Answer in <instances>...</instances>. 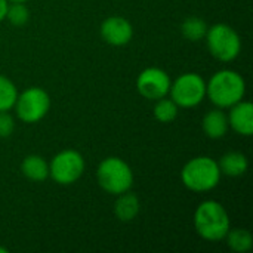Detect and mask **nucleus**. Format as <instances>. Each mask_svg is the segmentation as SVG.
<instances>
[{"mask_svg": "<svg viewBox=\"0 0 253 253\" xmlns=\"http://www.w3.org/2000/svg\"><path fill=\"white\" fill-rule=\"evenodd\" d=\"M246 83L234 70H221L206 83V96L218 108H230L245 98Z\"/></svg>", "mask_w": 253, "mask_h": 253, "instance_id": "f257e3e1", "label": "nucleus"}, {"mask_svg": "<svg viewBox=\"0 0 253 253\" xmlns=\"http://www.w3.org/2000/svg\"><path fill=\"white\" fill-rule=\"evenodd\" d=\"M194 227L206 242H221L230 230V216L225 208L215 202L206 200L200 203L194 212Z\"/></svg>", "mask_w": 253, "mask_h": 253, "instance_id": "f03ea898", "label": "nucleus"}, {"mask_svg": "<svg viewBox=\"0 0 253 253\" xmlns=\"http://www.w3.org/2000/svg\"><path fill=\"white\" fill-rule=\"evenodd\" d=\"M182 184L196 193H206L213 190L221 179L218 162L208 156H199L187 162L181 172Z\"/></svg>", "mask_w": 253, "mask_h": 253, "instance_id": "7ed1b4c3", "label": "nucleus"}, {"mask_svg": "<svg viewBox=\"0 0 253 253\" xmlns=\"http://www.w3.org/2000/svg\"><path fill=\"white\" fill-rule=\"evenodd\" d=\"M96 181L105 193L119 196L130 190L133 184V172L123 159L107 157L96 169Z\"/></svg>", "mask_w": 253, "mask_h": 253, "instance_id": "20e7f679", "label": "nucleus"}, {"mask_svg": "<svg viewBox=\"0 0 253 253\" xmlns=\"http://www.w3.org/2000/svg\"><path fill=\"white\" fill-rule=\"evenodd\" d=\"M205 39L212 56L222 62L236 59L242 50V39L239 33L228 24H215L209 27Z\"/></svg>", "mask_w": 253, "mask_h": 253, "instance_id": "39448f33", "label": "nucleus"}, {"mask_svg": "<svg viewBox=\"0 0 253 253\" xmlns=\"http://www.w3.org/2000/svg\"><path fill=\"white\" fill-rule=\"evenodd\" d=\"M169 93L178 107L193 108L206 98V82L197 73H185L170 84Z\"/></svg>", "mask_w": 253, "mask_h": 253, "instance_id": "423d86ee", "label": "nucleus"}, {"mask_svg": "<svg viewBox=\"0 0 253 253\" xmlns=\"http://www.w3.org/2000/svg\"><path fill=\"white\" fill-rule=\"evenodd\" d=\"M13 108H16L18 119L24 123H37L50 108L49 93L37 86L28 87L22 93H18Z\"/></svg>", "mask_w": 253, "mask_h": 253, "instance_id": "0eeeda50", "label": "nucleus"}, {"mask_svg": "<svg viewBox=\"0 0 253 253\" xmlns=\"http://www.w3.org/2000/svg\"><path fill=\"white\" fill-rule=\"evenodd\" d=\"M84 172V159L76 150L58 153L49 163V176L59 185H71Z\"/></svg>", "mask_w": 253, "mask_h": 253, "instance_id": "6e6552de", "label": "nucleus"}, {"mask_svg": "<svg viewBox=\"0 0 253 253\" xmlns=\"http://www.w3.org/2000/svg\"><path fill=\"white\" fill-rule=\"evenodd\" d=\"M172 80L169 74L157 67H148L142 70L136 79V89L145 98L157 101L169 95Z\"/></svg>", "mask_w": 253, "mask_h": 253, "instance_id": "1a4fd4ad", "label": "nucleus"}, {"mask_svg": "<svg viewBox=\"0 0 253 253\" xmlns=\"http://www.w3.org/2000/svg\"><path fill=\"white\" fill-rule=\"evenodd\" d=\"M101 36L111 46H125L133 37L132 24L123 16H108L101 24Z\"/></svg>", "mask_w": 253, "mask_h": 253, "instance_id": "9d476101", "label": "nucleus"}, {"mask_svg": "<svg viewBox=\"0 0 253 253\" xmlns=\"http://www.w3.org/2000/svg\"><path fill=\"white\" fill-rule=\"evenodd\" d=\"M228 125L230 127L243 136H251L253 133V105L248 101H239L230 107Z\"/></svg>", "mask_w": 253, "mask_h": 253, "instance_id": "9b49d317", "label": "nucleus"}, {"mask_svg": "<svg viewBox=\"0 0 253 253\" xmlns=\"http://www.w3.org/2000/svg\"><path fill=\"white\" fill-rule=\"evenodd\" d=\"M228 117L221 108L211 110L208 114H205L202 122V129L205 135L211 139H221L228 132Z\"/></svg>", "mask_w": 253, "mask_h": 253, "instance_id": "f8f14e48", "label": "nucleus"}, {"mask_svg": "<svg viewBox=\"0 0 253 253\" xmlns=\"http://www.w3.org/2000/svg\"><path fill=\"white\" fill-rule=\"evenodd\" d=\"M218 166H219L221 175L237 178V176H242V175L246 173V170L249 168V163H248V157L243 153H240V151H228L221 157Z\"/></svg>", "mask_w": 253, "mask_h": 253, "instance_id": "ddd939ff", "label": "nucleus"}, {"mask_svg": "<svg viewBox=\"0 0 253 253\" xmlns=\"http://www.w3.org/2000/svg\"><path fill=\"white\" fill-rule=\"evenodd\" d=\"M139 208H141L139 199L133 193L126 191V193H122L117 196V200L114 203V213L119 221L129 222L138 216Z\"/></svg>", "mask_w": 253, "mask_h": 253, "instance_id": "4468645a", "label": "nucleus"}, {"mask_svg": "<svg viewBox=\"0 0 253 253\" xmlns=\"http://www.w3.org/2000/svg\"><path fill=\"white\" fill-rule=\"evenodd\" d=\"M22 175L34 182H43L49 176V163L37 154L27 156L21 163Z\"/></svg>", "mask_w": 253, "mask_h": 253, "instance_id": "2eb2a0df", "label": "nucleus"}, {"mask_svg": "<svg viewBox=\"0 0 253 253\" xmlns=\"http://www.w3.org/2000/svg\"><path fill=\"white\" fill-rule=\"evenodd\" d=\"M208 22L200 16H188L181 24L182 36L190 42H200L206 37L208 33Z\"/></svg>", "mask_w": 253, "mask_h": 253, "instance_id": "dca6fc26", "label": "nucleus"}, {"mask_svg": "<svg viewBox=\"0 0 253 253\" xmlns=\"http://www.w3.org/2000/svg\"><path fill=\"white\" fill-rule=\"evenodd\" d=\"M227 245L231 251L237 253H245L251 251L253 246V237L251 231L245 230V228H234V230H228L227 236H225Z\"/></svg>", "mask_w": 253, "mask_h": 253, "instance_id": "f3484780", "label": "nucleus"}, {"mask_svg": "<svg viewBox=\"0 0 253 253\" xmlns=\"http://www.w3.org/2000/svg\"><path fill=\"white\" fill-rule=\"evenodd\" d=\"M178 108L179 107L173 102L172 98L165 96L156 101L153 114H154V119L159 120L160 123H172L178 116Z\"/></svg>", "mask_w": 253, "mask_h": 253, "instance_id": "a211bd4d", "label": "nucleus"}, {"mask_svg": "<svg viewBox=\"0 0 253 253\" xmlns=\"http://www.w3.org/2000/svg\"><path fill=\"white\" fill-rule=\"evenodd\" d=\"M18 98L16 86L10 79L0 74V111H9L15 107Z\"/></svg>", "mask_w": 253, "mask_h": 253, "instance_id": "6ab92c4d", "label": "nucleus"}, {"mask_svg": "<svg viewBox=\"0 0 253 253\" xmlns=\"http://www.w3.org/2000/svg\"><path fill=\"white\" fill-rule=\"evenodd\" d=\"M6 19L15 27H22L30 19V10L24 3H12L7 6Z\"/></svg>", "mask_w": 253, "mask_h": 253, "instance_id": "aec40b11", "label": "nucleus"}, {"mask_svg": "<svg viewBox=\"0 0 253 253\" xmlns=\"http://www.w3.org/2000/svg\"><path fill=\"white\" fill-rule=\"evenodd\" d=\"M15 130V120L7 111H0V138H9Z\"/></svg>", "mask_w": 253, "mask_h": 253, "instance_id": "412c9836", "label": "nucleus"}, {"mask_svg": "<svg viewBox=\"0 0 253 253\" xmlns=\"http://www.w3.org/2000/svg\"><path fill=\"white\" fill-rule=\"evenodd\" d=\"M9 1L7 0H0V21L6 19V10H7Z\"/></svg>", "mask_w": 253, "mask_h": 253, "instance_id": "4be33fe9", "label": "nucleus"}, {"mask_svg": "<svg viewBox=\"0 0 253 253\" xmlns=\"http://www.w3.org/2000/svg\"><path fill=\"white\" fill-rule=\"evenodd\" d=\"M7 1H12V3H25L27 0H7Z\"/></svg>", "mask_w": 253, "mask_h": 253, "instance_id": "5701e85b", "label": "nucleus"}, {"mask_svg": "<svg viewBox=\"0 0 253 253\" xmlns=\"http://www.w3.org/2000/svg\"><path fill=\"white\" fill-rule=\"evenodd\" d=\"M7 252V249H6V248H1V246H0V253H6Z\"/></svg>", "mask_w": 253, "mask_h": 253, "instance_id": "b1692460", "label": "nucleus"}]
</instances>
